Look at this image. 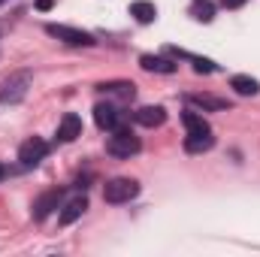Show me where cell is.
<instances>
[{
    "label": "cell",
    "instance_id": "obj_12",
    "mask_svg": "<svg viewBox=\"0 0 260 257\" xmlns=\"http://www.w3.org/2000/svg\"><path fill=\"white\" fill-rule=\"evenodd\" d=\"M182 124H185V130H188V136H203V133H212L209 121H206L203 115H197V112H185V115H182Z\"/></svg>",
    "mask_w": 260,
    "mask_h": 257
},
{
    "label": "cell",
    "instance_id": "obj_19",
    "mask_svg": "<svg viewBox=\"0 0 260 257\" xmlns=\"http://www.w3.org/2000/svg\"><path fill=\"white\" fill-rule=\"evenodd\" d=\"M194 70L197 73H215V64L206 61V58H194Z\"/></svg>",
    "mask_w": 260,
    "mask_h": 257
},
{
    "label": "cell",
    "instance_id": "obj_22",
    "mask_svg": "<svg viewBox=\"0 0 260 257\" xmlns=\"http://www.w3.org/2000/svg\"><path fill=\"white\" fill-rule=\"evenodd\" d=\"M0 179H3V167H0Z\"/></svg>",
    "mask_w": 260,
    "mask_h": 257
},
{
    "label": "cell",
    "instance_id": "obj_9",
    "mask_svg": "<svg viewBox=\"0 0 260 257\" xmlns=\"http://www.w3.org/2000/svg\"><path fill=\"white\" fill-rule=\"evenodd\" d=\"M136 124H142V127H160L164 121H167V112L160 109V106H142V109H136Z\"/></svg>",
    "mask_w": 260,
    "mask_h": 257
},
{
    "label": "cell",
    "instance_id": "obj_3",
    "mask_svg": "<svg viewBox=\"0 0 260 257\" xmlns=\"http://www.w3.org/2000/svg\"><path fill=\"white\" fill-rule=\"evenodd\" d=\"M136 194H139V182H133V179H112L103 188V200L112 203V206H121V203H130Z\"/></svg>",
    "mask_w": 260,
    "mask_h": 257
},
{
    "label": "cell",
    "instance_id": "obj_23",
    "mask_svg": "<svg viewBox=\"0 0 260 257\" xmlns=\"http://www.w3.org/2000/svg\"><path fill=\"white\" fill-rule=\"evenodd\" d=\"M0 34H3V27H0Z\"/></svg>",
    "mask_w": 260,
    "mask_h": 257
},
{
    "label": "cell",
    "instance_id": "obj_4",
    "mask_svg": "<svg viewBox=\"0 0 260 257\" xmlns=\"http://www.w3.org/2000/svg\"><path fill=\"white\" fill-rule=\"evenodd\" d=\"M46 30H49V37L61 40L67 46H94L97 43L88 30H79V27H70V24H49Z\"/></svg>",
    "mask_w": 260,
    "mask_h": 257
},
{
    "label": "cell",
    "instance_id": "obj_8",
    "mask_svg": "<svg viewBox=\"0 0 260 257\" xmlns=\"http://www.w3.org/2000/svg\"><path fill=\"white\" fill-rule=\"evenodd\" d=\"M76 136H82V118L76 112H67L61 118V124H58V139L61 142H73Z\"/></svg>",
    "mask_w": 260,
    "mask_h": 257
},
{
    "label": "cell",
    "instance_id": "obj_11",
    "mask_svg": "<svg viewBox=\"0 0 260 257\" xmlns=\"http://www.w3.org/2000/svg\"><path fill=\"white\" fill-rule=\"evenodd\" d=\"M139 64H142V70H148V73H164V76H170V73L179 70L170 58H160V55H142Z\"/></svg>",
    "mask_w": 260,
    "mask_h": 257
},
{
    "label": "cell",
    "instance_id": "obj_20",
    "mask_svg": "<svg viewBox=\"0 0 260 257\" xmlns=\"http://www.w3.org/2000/svg\"><path fill=\"white\" fill-rule=\"evenodd\" d=\"M221 6H227V9H239V6H245V0H221Z\"/></svg>",
    "mask_w": 260,
    "mask_h": 257
},
{
    "label": "cell",
    "instance_id": "obj_21",
    "mask_svg": "<svg viewBox=\"0 0 260 257\" xmlns=\"http://www.w3.org/2000/svg\"><path fill=\"white\" fill-rule=\"evenodd\" d=\"M37 6L40 9H52V0H37Z\"/></svg>",
    "mask_w": 260,
    "mask_h": 257
},
{
    "label": "cell",
    "instance_id": "obj_10",
    "mask_svg": "<svg viewBox=\"0 0 260 257\" xmlns=\"http://www.w3.org/2000/svg\"><path fill=\"white\" fill-rule=\"evenodd\" d=\"M188 103H191V106H200V109H209V112H224V109H230V103H227L224 97H212V94H191Z\"/></svg>",
    "mask_w": 260,
    "mask_h": 257
},
{
    "label": "cell",
    "instance_id": "obj_16",
    "mask_svg": "<svg viewBox=\"0 0 260 257\" xmlns=\"http://www.w3.org/2000/svg\"><path fill=\"white\" fill-rule=\"evenodd\" d=\"M100 91H106V94H115V97H121V100H133V94H136V88H133V82H103L100 85Z\"/></svg>",
    "mask_w": 260,
    "mask_h": 257
},
{
    "label": "cell",
    "instance_id": "obj_7",
    "mask_svg": "<svg viewBox=\"0 0 260 257\" xmlns=\"http://www.w3.org/2000/svg\"><path fill=\"white\" fill-rule=\"evenodd\" d=\"M94 121H97L100 130L121 127V115H118V109H115L112 103H97V106H94Z\"/></svg>",
    "mask_w": 260,
    "mask_h": 257
},
{
    "label": "cell",
    "instance_id": "obj_15",
    "mask_svg": "<svg viewBox=\"0 0 260 257\" xmlns=\"http://www.w3.org/2000/svg\"><path fill=\"white\" fill-rule=\"evenodd\" d=\"M230 85L236 88V94H242V97H254L260 91V85H257V79H251V76H233L230 79Z\"/></svg>",
    "mask_w": 260,
    "mask_h": 257
},
{
    "label": "cell",
    "instance_id": "obj_13",
    "mask_svg": "<svg viewBox=\"0 0 260 257\" xmlns=\"http://www.w3.org/2000/svg\"><path fill=\"white\" fill-rule=\"evenodd\" d=\"M85 209H88V200H85V197H73V200L64 206V212H61V224H64V227L67 224H73L76 218H82Z\"/></svg>",
    "mask_w": 260,
    "mask_h": 257
},
{
    "label": "cell",
    "instance_id": "obj_17",
    "mask_svg": "<svg viewBox=\"0 0 260 257\" xmlns=\"http://www.w3.org/2000/svg\"><path fill=\"white\" fill-rule=\"evenodd\" d=\"M215 145V136L212 133H203V136H188L185 139V148L188 151H209Z\"/></svg>",
    "mask_w": 260,
    "mask_h": 257
},
{
    "label": "cell",
    "instance_id": "obj_5",
    "mask_svg": "<svg viewBox=\"0 0 260 257\" xmlns=\"http://www.w3.org/2000/svg\"><path fill=\"white\" fill-rule=\"evenodd\" d=\"M61 200H64V191L61 188H52V191L40 194L37 200H34V209H30V215L37 218V221H43V218H49L58 206H61Z\"/></svg>",
    "mask_w": 260,
    "mask_h": 257
},
{
    "label": "cell",
    "instance_id": "obj_1",
    "mask_svg": "<svg viewBox=\"0 0 260 257\" xmlns=\"http://www.w3.org/2000/svg\"><path fill=\"white\" fill-rule=\"evenodd\" d=\"M30 82H34V76H30L27 70L9 73V76L0 82V103H18V100H24Z\"/></svg>",
    "mask_w": 260,
    "mask_h": 257
},
{
    "label": "cell",
    "instance_id": "obj_24",
    "mask_svg": "<svg viewBox=\"0 0 260 257\" xmlns=\"http://www.w3.org/2000/svg\"><path fill=\"white\" fill-rule=\"evenodd\" d=\"M0 3H3V0H0Z\"/></svg>",
    "mask_w": 260,
    "mask_h": 257
},
{
    "label": "cell",
    "instance_id": "obj_2",
    "mask_svg": "<svg viewBox=\"0 0 260 257\" xmlns=\"http://www.w3.org/2000/svg\"><path fill=\"white\" fill-rule=\"evenodd\" d=\"M142 145H139V136L127 127H115L112 130V136H109V142H106V151L112 154V157H130V154H136Z\"/></svg>",
    "mask_w": 260,
    "mask_h": 257
},
{
    "label": "cell",
    "instance_id": "obj_14",
    "mask_svg": "<svg viewBox=\"0 0 260 257\" xmlns=\"http://www.w3.org/2000/svg\"><path fill=\"white\" fill-rule=\"evenodd\" d=\"M130 15H133L136 21L148 24V21L157 18V9H154V3H148V0H136V3H130Z\"/></svg>",
    "mask_w": 260,
    "mask_h": 257
},
{
    "label": "cell",
    "instance_id": "obj_18",
    "mask_svg": "<svg viewBox=\"0 0 260 257\" xmlns=\"http://www.w3.org/2000/svg\"><path fill=\"white\" fill-rule=\"evenodd\" d=\"M194 15L200 18V21H212L215 9H212V3H209V0H194Z\"/></svg>",
    "mask_w": 260,
    "mask_h": 257
},
{
    "label": "cell",
    "instance_id": "obj_6",
    "mask_svg": "<svg viewBox=\"0 0 260 257\" xmlns=\"http://www.w3.org/2000/svg\"><path fill=\"white\" fill-rule=\"evenodd\" d=\"M46 151H49V145H46L40 136H30L27 142H21V148H18V160H21V167H37V164L46 157Z\"/></svg>",
    "mask_w": 260,
    "mask_h": 257
}]
</instances>
